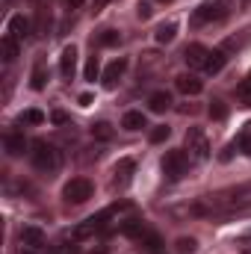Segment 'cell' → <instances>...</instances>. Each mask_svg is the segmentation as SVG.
<instances>
[{"instance_id": "5bb4252c", "label": "cell", "mask_w": 251, "mask_h": 254, "mask_svg": "<svg viewBox=\"0 0 251 254\" xmlns=\"http://www.w3.org/2000/svg\"><path fill=\"white\" fill-rule=\"evenodd\" d=\"M0 57H3V63H15V57H18V39H12L9 33L0 39Z\"/></svg>"}, {"instance_id": "484cf974", "label": "cell", "mask_w": 251, "mask_h": 254, "mask_svg": "<svg viewBox=\"0 0 251 254\" xmlns=\"http://www.w3.org/2000/svg\"><path fill=\"white\" fill-rule=\"evenodd\" d=\"M42 122H45V113L42 110H27L21 116V125H42Z\"/></svg>"}, {"instance_id": "603a6c76", "label": "cell", "mask_w": 251, "mask_h": 254, "mask_svg": "<svg viewBox=\"0 0 251 254\" xmlns=\"http://www.w3.org/2000/svg\"><path fill=\"white\" fill-rule=\"evenodd\" d=\"M119 42H122V36L116 30H101V36H98V45H104V48H113Z\"/></svg>"}, {"instance_id": "7c38bea8", "label": "cell", "mask_w": 251, "mask_h": 254, "mask_svg": "<svg viewBox=\"0 0 251 254\" xmlns=\"http://www.w3.org/2000/svg\"><path fill=\"white\" fill-rule=\"evenodd\" d=\"M30 30H33V27H30V21H27L24 15H15V18L9 21V36L18 39V42H24V39L30 36Z\"/></svg>"}, {"instance_id": "7a4b0ae2", "label": "cell", "mask_w": 251, "mask_h": 254, "mask_svg": "<svg viewBox=\"0 0 251 254\" xmlns=\"http://www.w3.org/2000/svg\"><path fill=\"white\" fill-rule=\"evenodd\" d=\"M184 145H187L184 151L189 154V160H195V163L210 160V142H207V136H204V130H201V127H189Z\"/></svg>"}, {"instance_id": "f1b7e54d", "label": "cell", "mask_w": 251, "mask_h": 254, "mask_svg": "<svg viewBox=\"0 0 251 254\" xmlns=\"http://www.w3.org/2000/svg\"><path fill=\"white\" fill-rule=\"evenodd\" d=\"M210 116H213V119H225V107H222V101H213V104H210Z\"/></svg>"}, {"instance_id": "83f0119b", "label": "cell", "mask_w": 251, "mask_h": 254, "mask_svg": "<svg viewBox=\"0 0 251 254\" xmlns=\"http://www.w3.org/2000/svg\"><path fill=\"white\" fill-rule=\"evenodd\" d=\"M169 133H172V130H169L166 125L154 127V130H151V142H154V145H160V142H166V139H169Z\"/></svg>"}, {"instance_id": "4fadbf2b", "label": "cell", "mask_w": 251, "mask_h": 254, "mask_svg": "<svg viewBox=\"0 0 251 254\" xmlns=\"http://www.w3.org/2000/svg\"><path fill=\"white\" fill-rule=\"evenodd\" d=\"M175 86H178V89H181L184 95H198V92L204 89V83H201V80H198L195 74H181V77L175 80Z\"/></svg>"}, {"instance_id": "4316f807", "label": "cell", "mask_w": 251, "mask_h": 254, "mask_svg": "<svg viewBox=\"0 0 251 254\" xmlns=\"http://www.w3.org/2000/svg\"><path fill=\"white\" fill-rule=\"evenodd\" d=\"M175 249H178L181 254H189V252H195V249H198V243H195L192 237H181V240L175 243Z\"/></svg>"}, {"instance_id": "5b68a950", "label": "cell", "mask_w": 251, "mask_h": 254, "mask_svg": "<svg viewBox=\"0 0 251 254\" xmlns=\"http://www.w3.org/2000/svg\"><path fill=\"white\" fill-rule=\"evenodd\" d=\"M63 198L68 204H83V201H89V198H92V181H86V178L68 181L65 190H63Z\"/></svg>"}, {"instance_id": "7402d4cb", "label": "cell", "mask_w": 251, "mask_h": 254, "mask_svg": "<svg viewBox=\"0 0 251 254\" xmlns=\"http://www.w3.org/2000/svg\"><path fill=\"white\" fill-rule=\"evenodd\" d=\"M237 98H240V104H243V107H251V77H249V80H243V83L237 86Z\"/></svg>"}, {"instance_id": "8fae6325", "label": "cell", "mask_w": 251, "mask_h": 254, "mask_svg": "<svg viewBox=\"0 0 251 254\" xmlns=\"http://www.w3.org/2000/svg\"><path fill=\"white\" fill-rule=\"evenodd\" d=\"M3 148H6L9 157H21V154L27 151V139H24V133H9V136L3 139Z\"/></svg>"}, {"instance_id": "2e32d148", "label": "cell", "mask_w": 251, "mask_h": 254, "mask_svg": "<svg viewBox=\"0 0 251 254\" xmlns=\"http://www.w3.org/2000/svg\"><path fill=\"white\" fill-rule=\"evenodd\" d=\"M148 107H151V113H166V110L172 107V98H169L166 92H154V95L148 98Z\"/></svg>"}, {"instance_id": "1f68e13d", "label": "cell", "mask_w": 251, "mask_h": 254, "mask_svg": "<svg viewBox=\"0 0 251 254\" xmlns=\"http://www.w3.org/2000/svg\"><path fill=\"white\" fill-rule=\"evenodd\" d=\"M107 3H110V0H95V6H92V9H95V12H101V9H104Z\"/></svg>"}, {"instance_id": "e0dca14e", "label": "cell", "mask_w": 251, "mask_h": 254, "mask_svg": "<svg viewBox=\"0 0 251 254\" xmlns=\"http://www.w3.org/2000/svg\"><path fill=\"white\" fill-rule=\"evenodd\" d=\"M119 231H122L125 237H133V240H139V237L145 234V225H142L139 219H125V222L119 225Z\"/></svg>"}, {"instance_id": "d4e9b609", "label": "cell", "mask_w": 251, "mask_h": 254, "mask_svg": "<svg viewBox=\"0 0 251 254\" xmlns=\"http://www.w3.org/2000/svg\"><path fill=\"white\" fill-rule=\"evenodd\" d=\"M98 74H101L98 57H89V63H86V68H83V77H86V80H98Z\"/></svg>"}, {"instance_id": "4dcf8cb0", "label": "cell", "mask_w": 251, "mask_h": 254, "mask_svg": "<svg viewBox=\"0 0 251 254\" xmlns=\"http://www.w3.org/2000/svg\"><path fill=\"white\" fill-rule=\"evenodd\" d=\"M51 119H54V122H57V125H68V116H65V113H54V116H51Z\"/></svg>"}, {"instance_id": "8d00e7d4", "label": "cell", "mask_w": 251, "mask_h": 254, "mask_svg": "<svg viewBox=\"0 0 251 254\" xmlns=\"http://www.w3.org/2000/svg\"><path fill=\"white\" fill-rule=\"evenodd\" d=\"M160 3H172V0H160Z\"/></svg>"}, {"instance_id": "30bf717a", "label": "cell", "mask_w": 251, "mask_h": 254, "mask_svg": "<svg viewBox=\"0 0 251 254\" xmlns=\"http://www.w3.org/2000/svg\"><path fill=\"white\" fill-rule=\"evenodd\" d=\"M133 160H119V166H116V178H113V187H119V190H125L127 184H130V178H133Z\"/></svg>"}, {"instance_id": "836d02e7", "label": "cell", "mask_w": 251, "mask_h": 254, "mask_svg": "<svg viewBox=\"0 0 251 254\" xmlns=\"http://www.w3.org/2000/svg\"><path fill=\"white\" fill-rule=\"evenodd\" d=\"M21 254H36L33 249H21Z\"/></svg>"}, {"instance_id": "8992f818", "label": "cell", "mask_w": 251, "mask_h": 254, "mask_svg": "<svg viewBox=\"0 0 251 254\" xmlns=\"http://www.w3.org/2000/svg\"><path fill=\"white\" fill-rule=\"evenodd\" d=\"M207 57H210V48H204L198 42H192L187 51H184V60H187L189 68H204L207 65Z\"/></svg>"}, {"instance_id": "9a60e30c", "label": "cell", "mask_w": 251, "mask_h": 254, "mask_svg": "<svg viewBox=\"0 0 251 254\" xmlns=\"http://www.w3.org/2000/svg\"><path fill=\"white\" fill-rule=\"evenodd\" d=\"M228 63V57H225V51H210V57H207V65H204V71L207 74H219L222 68Z\"/></svg>"}, {"instance_id": "d590c367", "label": "cell", "mask_w": 251, "mask_h": 254, "mask_svg": "<svg viewBox=\"0 0 251 254\" xmlns=\"http://www.w3.org/2000/svg\"><path fill=\"white\" fill-rule=\"evenodd\" d=\"M243 3H246V6H251V0H243Z\"/></svg>"}, {"instance_id": "ac0fdd59", "label": "cell", "mask_w": 251, "mask_h": 254, "mask_svg": "<svg viewBox=\"0 0 251 254\" xmlns=\"http://www.w3.org/2000/svg\"><path fill=\"white\" fill-rule=\"evenodd\" d=\"M45 83H48V71H45V60H39V63H36V68H33L30 86H33L36 92H42V89H45Z\"/></svg>"}, {"instance_id": "52a82bcc", "label": "cell", "mask_w": 251, "mask_h": 254, "mask_svg": "<svg viewBox=\"0 0 251 254\" xmlns=\"http://www.w3.org/2000/svg\"><path fill=\"white\" fill-rule=\"evenodd\" d=\"M21 246H24V249H33V252L45 249V231L36 228V225L24 228V231H21Z\"/></svg>"}, {"instance_id": "277c9868", "label": "cell", "mask_w": 251, "mask_h": 254, "mask_svg": "<svg viewBox=\"0 0 251 254\" xmlns=\"http://www.w3.org/2000/svg\"><path fill=\"white\" fill-rule=\"evenodd\" d=\"M189 172V154L187 151H169L163 157V175L169 181H181Z\"/></svg>"}, {"instance_id": "9c48e42d", "label": "cell", "mask_w": 251, "mask_h": 254, "mask_svg": "<svg viewBox=\"0 0 251 254\" xmlns=\"http://www.w3.org/2000/svg\"><path fill=\"white\" fill-rule=\"evenodd\" d=\"M125 68H127V60H122V57H119V60H113V63L107 65V71H104V86H107V89H113V86L122 80Z\"/></svg>"}, {"instance_id": "f546056e", "label": "cell", "mask_w": 251, "mask_h": 254, "mask_svg": "<svg viewBox=\"0 0 251 254\" xmlns=\"http://www.w3.org/2000/svg\"><path fill=\"white\" fill-rule=\"evenodd\" d=\"M136 15H139L142 21H145V18H151V3H139V6H136Z\"/></svg>"}, {"instance_id": "6da1fadb", "label": "cell", "mask_w": 251, "mask_h": 254, "mask_svg": "<svg viewBox=\"0 0 251 254\" xmlns=\"http://www.w3.org/2000/svg\"><path fill=\"white\" fill-rule=\"evenodd\" d=\"M30 160H33V166H36L39 172H45V175H54V172L63 166V154H60L54 145H48V142H36L33 151H30Z\"/></svg>"}, {"instance_id": "d6986e66", "label": "cell", "mask_w": 251, "mask_h": 254, "mask_svg": "<svg viewBox=\"0 0 251 254\" xmlns=\"http://www.w3.org/2000/svg\"><path fill=\"white\" fill-rule=\"evenodd\" d=\"M122 127L125 130H142L145 127V116L139 110H130V113H125V119H122Z\"/></svg>"}, {"instance_id": "e575fe53", "label": "cell", "mask_w": 251, "mask_h": 254, "mask_svg": "<svg viewBox=\"0 0 251 254\" xmlns=\"http://www.w3.org/2000/svg\"><path fill=\"white\" fill-rule=\"evenodd\" d=\"M243 254H251V246H249V249H246V252H243Z\"/></svg>"}, {"instance_id": "ffe728a7", "label": "cell", "mask_w": 251, "mask_h": 254, "mask_svg": "<svg viewBox=\"0 0 251 254\" xmlns=\"http://www.w3.org/2000/svg\"><path fill=\"white\" fill-rule=\"evenodd\" d=\"M175 36H178V24H163V27H157V42H160V45L175 42Z\"/></svg>"}, {"instance_id": "ba28073f", "label": "cell", "mask_w": 251, "mask_h": 254, "mask_svg": "<svg viewBox=\"0 0 251 254\" xmlns=\"http://www.w3.org/2000/svg\"><path fill=\"white\" fill-rule=\"evenodd\" d=\"M74 71H77V48L68 45L63 54H60V74H63V80H71Z\"/></svg>"}, {"instance_id": "44dd1931", "label": "cell", "mask_w": 251, "mask_h": 254, "mask_svg": "<svg viewBox=\"0 0 251 254\" xmlns=\"http://www.w3.org/2000/svg\"><path fill=\"white\" fill-rule=\"evenodd\" d=\"M113 133H116V130H113L110 122H98V125H92V136H95V139H101V142H110V139H113Z\"/></svg>"}, {"instance_id": "d6a6232c", "label": "cell", "mask_w": 251, "mask_h": 254, "mask_svg": "<svg viewBox=\"0 0 251 254\" xmlns=\"http://www.w3.org/2000/svg\"><path fill=\"white\" fill-rule=\"evenodd\" d=\"M83 6V0H68V9H80Z\"/></svg>"}, {"instance_id": "3957f363", "label": "cell", "mask_w": 251, "mask_h": 254, "mask_svg": "<svg viewBox=\"0 0 251 254\" xmlns=\"http://www.w3.org/2000/svg\"><path fill=\"white\" fill-rule=\"evenodd\" d=\"M231 15V0H210V3H204L198 12H195V18H192V24H210V21H225Z\"/></svg>"}, {"instance_id": "cb8c5ba5", "label": "cell", "mask_w": 251, "mask_h": 254, "mask_svg": "<svg viewBox=\"0 0 251 254\" xmlns=\"http://www.w3.org/2000/svg\"><path fill=\"white\" fill-rule=\"evenodd\" d=\"M237 148H240L243 154H251V122L243 127V133H240V139H237Z\"/></svg>"}]
</instances>
